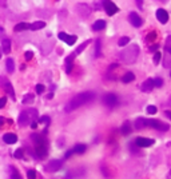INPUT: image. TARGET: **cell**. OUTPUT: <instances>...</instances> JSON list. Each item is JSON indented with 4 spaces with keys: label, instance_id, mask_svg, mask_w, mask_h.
I'll list each match as a JSON object with an SVG mask.
<instances>
[{
    "label": "cell",
    "instance_id": "obj_11",
    "mask_svg": "<svg viewBox=\"0 0 171 179\" xmlns=\"http://www.w3.org/2000/svg\"><path fill=\"white\" fill-rule=\"evenodd\" d=\"M63 166V162L59 161V159H54V161H49L46 165V171L48 172H56L59 171Z\"/></svg>",
    "mask_w": 171,
    "mask_h": 179
},
{
    "label": "cell",
    "instance_id": "obj_12",
    "mask_svg": "<svg viewBox=\"0 0 171 179\" xmlns=\"http://www.w3.org/2000/svg\"><path fill=\"white\" fill-rule=\"evenodd\" d=\"M58 38L60 39V40H64L68 46H74V44L76 43V40H78L76 35H68V33H64V32H59Z\"/></svg>",
    "mask_w": 171,
    "mask_h": 179
},
{
    "label": "cell",
    "instance_id": "obj_25",
    "mask_svg": "<svg viewBox=\"0 0 171 179\" xmlns=\"http://www.w3.org/2000/svg\"><path fill=\"white\" fill-rule=\"evenodd\" d=\"M135 128H138V130H143V128H146V119L144 118H138L137 120H135Z\"/></svg>",
    "mask_w": 171,
    "mask_h": 179
},
{
    "label": "cell",
    "instance_id": "obj_50",
    "mask_svg": "<svg viewBox=\"0 0 171 179\" xmlns=\"http://www.w3.org/2000/svg\"><path fill=\"white\" fill-rule=\"evenodd\" d=\"M3 122H4V118H3V116H0V126L3 124Z\"/></svg>",
    "mask_w": 171,
    "mask_h": 179
},
{
    "label": "cell",
    "instance_id": "obj_28",
    "mask_svg": "<svg viewBox=\"0 0 171 179\" xmlns=\"http://www.w3.org/2000/svg\"><path fill=\"white\" fill-rule=\"evenodd\" d=\"M135 79V75L132 72H127V74H124L123 78H122V82L123 83H130V82H132Z\"/></svg>",
    "mask_w": 171,
    "mask_h": 179
},
{
    "label": "cell",
    "instance_id": "obj_36",
    "mask_svg": "<svg viewBox=\"0 0 171 179\" xmlns=\"http://www.w3.org/2000/svg\"><path fill=\"white\" fill-rule=\"evenodd\" d=\"M160 59H162V54H160V51H155V55H154V63H155V64H158Z\"/></svg>",
    "mask_w": 171,
    "mask_h": 179
},
{
    "label": "cell",
    "instance_id": "obj_44",
    "mask_svg": "<svg viewBox=\"0 0 171 179\" xmlns=\"http://www.w3.org/2000/svg\"><path fill=\"white\" fill-rule=\"evenodd\" d=\"M72 154H75V151H74V148H71V150H68L67 152H66V155H64V159H68L70 156L72 155Z\"/></svg>",
    "mask_w": 171,
    "mask_h": 179
},
{
    "label": "cell",
    "instance_id": "obj_18",
    "mask_svg": "<svg viewBox=\"0 0 171 179\" xmlns=\"http://www.w3.org/2000/svg\"><path fill=\"white\" fill-rule=\"evenodd\" d=\"M140 90H142L143 92H151L154 90V80H153V79H147V80H144L142 83V86H140Z\"/></svg>",
    "mask_w": 171,
    "mask_h": 179
},
{
    "label": "cell",
    "instance_id": "obj_24",
    "mask_svg": "<svg viewBox=\"0 0 171 179\" xmlns=\"http://www.w3.org/2000/svg\"><path fill=\"white\" fill-rule=\"evenodd\" d=\"M6 67H7V71H8L9 74H12V72L15 71V63H13V59H12V58H7Z\"/></svg>",
    "mask_w": 171,
    "mask_h": 179
},
{
    "label": "cell",
    "instance_id": "obj_49",
    "mask_svg": "<svg viewBox=\"0 0 171 179\" xmlns=\"http://www.w3.org/2000/svg\"><path fill=\"white\" fill-rule=\"evenodd\" d=\"M3 33H4V29H3V27H2V26H0V36H2Z\"/></svg>",
    "mask_w": 171,
    "mask_h": 179
},
{
    "label": "cell",
    "instance_id": "obj_40",
    "mask_svg": "<svg viewBox=\"0 0 171 179\" xmlns=\"http://www.w3.org/2000/svg\"><path fill=\"white\" fill-rule=\"evenodd\" d=\"M23 155H24V151L22 150V148H19V150H16V151H15V154H13V156H15V158H18V159L23 158Z\"/></svg>",
    "mask_w": 171,
    "mask_h": 179
},
{
    "label": "cell",
    "instance_id": "obj_52",
    "mask_svg": "<svg viewBox=\"0 0 171 179\" xmlns=\"http://www.w3.org/2000/svg\"><path fill=\"white\" fill-rule=\"evenodd\" d=\"M2 55H3V54H2V49H0V59H2Z\"/></svg>",
    "mask_w": 171,
    "mask_h": 179
},
{
    "label": "cell",
    "instance_id": "obj_43",
    "mask_svg": "<svg viewBox=\"0 0 171 179\" xmlns=\"http://www.w3.org/2000/svg\"><path fill=\"white\" fill-rule=\"evenodd\" d=\"M6 103H7V99L6 98H0V108H3V107H6Z\"/></svg>",
    "mask_w": 171,
    "mask_h": 179
},
{
    "label": "cell",
    "instance_id": "obj_14",
    "mask_svg": "<svg viewBox=\"0 0 171 179\" xmlns=\"http://www.w3.org/2000/svg\"><path fill=\"white\" fill-rule=\"evenodd\" d=\"M128 22L131 23L134 27H140L143 24L142 19H140V16H139L137 12H131V13L128 15Z\"/></svg>",
    "mask_w": 171,
    "mask_h": 179
},
{
    "label": "cell",
    "instance_id": "obj_51",
    "mask_svg": "<svg viewBox=\"0 0 171 179\" xmlns=\"http://www.w3.org/2000/svg\"><path fill=\"white\" fill-rule=\"evenodd\" d=\"M166 116L170 118V116H171V112H170V111H166Z\"/></svg>",
    "mask_w": 171,
    "mask_h": 179
},
{
    "label": "cell",
    "instance_id": "obj_6",
    "mask_svg": "<svg viewBox=\"0 0 171 179\" xmlns=\"http://www.w3.org/2000/svg\"><path fill=\"white\" fill-rule=\"evenodd\" d=\"M75 11H76V13L82 19H87L90 15H91V7L86 3H78L76 6H75Z\"/></svg>",
    "mask_w": 171,
    "mask_h": 179
},
{
    "label": "cell",
    "instance_id": "obj_16",
    "mask_svg": "<svg viewBox=\"0 0 171 179\" xmlns=\"http://www.w3.org/2000/svg\"><path fill=\"white\" fill-rule=\"evenodd\" d=\"M76 58L74 55V54H71L70 56L66 58V60H64V66H66V72L67 74H71L72 72V68H74V59Z\"/></svg>",
    "mask_w": 171,
    "mask_h": 179
},
{
    "label": "cell",
    "instance_id": "obj_3",
    "mask_svg": "<svg viewBox=\"0 0 171 179\" xmlns=\"http://www.w3.org/2000/svg\"><path fill=\"white\" fill-rule=\"evenodd\" d=\"M31 139L34 142V150H35V154H36L38 158H44L47 155L48 152V145H47V141L46 138H43L42 135H39V134H34V135H31Z\"/></svg>",
    "mask_w": 171,
    "mask_h": 179
},
{
    "label": "cell",
    "instance_id": "obj_26",
    "mask_svg": "<svg viewBox=\"0 0 171 179\" xmlns=\"http://www.w3.org/2000/svg\"><path fill=\"white\" fill-rule=\"evenodd\" d=\"M120 131H122L123 135H128V134L131 132V124H130L128 120L123 123V126H122V128H120Z\"/></svg>",
    "mask_w": 171,
    "mask_h": 179
},
{
    "label": "cell",
    "instance_id": "obj_1",
    "mask_svg": "<svg viewBox=\"0 0 171 179\" xmlns=\"http://www.w3.org/2000/svg\"><path fill=\"white\" fill-rule=\"evenodd\" d=\"M95 92L92 91H86V92H80L78 95H75L72 99H70L67 102L66 107H64V111L66 112H72L75 110H78L79 107L84 106V104H87L90 102H92L95 99Z\"/></svg>",
    "mask_w": 171,
    "mask_h": 179
},
{
    "label": "cell",
    "instance_id": "obj_22",
    "mask_svg": "<svg viewBox=\"0 0 171 179\" xmlns=\"http://www.w3.org/2000/svg\"><path fill=\"white\" fill-rule=\"evenodd\" d=\"M104 28H106V22L102 20V19H100V20H96L92 26L94 31H102V29H104Z\"/></svg>",
    "mask_w": 171,
    "mask_h": 179
},
{
    "label": "cell",
    "instance_id": "obj_23",
    "mask_svg": "<svg viewBox=\"0 0 171 179\" xmlns=\"http://www.w3.org/2000/svg\"><path fill=\"white\" fill-rule=\"evenodd\" d=\"M9 174H11L9 179H22V175L16 170V167H13V166H9Z\"/></svg>",
    "mask_w": 171,
    "mask_h": 179
},
{
    "label": "cell",
    "instance_id": "obj_9",
    "mask_svg": "<svg viewBox=\"0 0 171 179\" xmlns=\"http://www.w3.org/2000/svg\"><path fill=\"white\" fill-rule=\"evenodd\" d=\"M103 103L106 104L107 107L110 108H114V107H117V104L119 103V99H118V95H115V94L112 92H108V94H106L104 98H103Z\"/></svg>",
    "mask_w": 171,
    "mask_h": 179
},
{
    "label": "cell",
    "instance_id": "obj_38",
    "mask_svg": "<svg viewBox=\"0 0 171 179\" xmlns=\"http://www.w3.org/2000/svg\"><path fill=\"white\" fill-rule=\"evenodd\" d=\"M27 178L28 179H36V171H35V170H28L27 171Z\"/></svg>",
    "mask_w": 171,
    "mask_h": 179
},
{
    "label": "cell",
    "instance_id": "obj_37",
    "mask_svg": "<svg viewBox=\"0 0 171 179\" xmlns=\"http://www.w3.org/2000/svg\"><path fill=\"white\" fill-rule=\"evenodd\" d=\"M155 38H157V32H154V31H153L151 33H148V35H147V38H146V40L151 43V42H154V40H155Z\"/></svg>",
    "mask_w": 171,
    "mask_h": 179
},
{
    "label": "cell",
    "instance_id": "obj_33",
    "mask_svg": "<svg viewBox=\"0 0 171 179\" xmlns=\"http://www.w3.org/2000/svg\"><path fill=\"white\" fill-rule=\"evenodd\" d=\"M130 43V38L128 36H123V38H120L119 39V42H118V44L120 47H123V46H126V44H128Z\"/></svg>",
    "mask_w": 171,
    "mask_h": 179
},
{
    "label": "cell",
    "instance_id": "obj_42",
    "mask_svg": "<svg viewBox=\"0 0 171 179\" xmlns=\"http://www.w3.org/2000/svg\"><path fill=\"white\" fill-rule=\"evenodd\" d=\"M24 56H26V60H31V59L34 58V52L32 51H27Z\"/></svg>",
    "mask_w": 171,
    "mask_h": 179
},
{
    "label": "cell",
    "instance_id": "obj_13",
    "mask_svg": "<svg viewBox=\"0 0 171 179\" xmlns=\"http://www.w3.org/2000/svg\"><path fill=\"white\" fill-rule=\"evenodd\" d=\"M135 145H137L138 147H148V146H153L154 145V139L139 136V138L135 139Z\"/></svg>",
    "mask_w": 171,
    "mask_h": 179
},
{
    "label": "cell",
    "instance_id": "obj_35",
    "mask_svg": "<svg viewBox=\"0 0 171 179\" xmlns=\"http://www.w3.org/2000/svg\"><path fill=\"white\" fill-rule=\"evenodd\" d=\"M39 122L42 123V124L44 123L46 126H48V124L51 123V119H49V116H42V118H39Z\"/></svg>",
    "mask_w": 171,
    "mask_h": 179
},
{
    "label": "cell",
    "instance_id": "obj_27",
    "mask_svg": "<svg viewBox=\"0 0 171 179\" xmlns=\"http://www.w3.org/2000/svg\"><path fill=\"white\" fill-rule=\"evenodd\" d=\"M102 55V43H100V39H96L95 42V56L99 58Z\"/></svg>",
    "mask_w": 171,
    "mask_h": 179
},
{
    "label": "cell",
    "instance_id": "obj_19",
    "mask_svg": "<svg viewBox=\"0 0 171 179\" xmlns=\"http://www.w3.org/2000/svg\"><path fill=\"white\" fill-rule=\"evenodd\" d=\"M90 43H91V39H88V40H86L84 43H82V44H80V46H79V47H78L76 49H75V51H74L72 54H74V55H75V56H78V55H80V54H82V52L84 51V49H86V48H87V47H88V44H90Z\"/></svg>",
    "mask_w": 171,
    "mask_h": 179
},
{
    "label": "cell",
    "instance_id": "obj_5",
    "mask_svg": "<svg viewBox=\"0 0 171 179\" xmlns=\"http://www.w3.org/2000/svg\"><path fill=\"white\" fill-rule=\"evenodd\" d=\"M146 127H151V128H157L159 131H168L170 126L167 123H163L157 119H146Z\"/></svg>",
    "mask_w": 171,
    "mask_h": 179
},
{
    "label": "cell",
    "instance_id": "obj_17",
    "mask_svg": "<svg viewBox=\"0 0 171 179\" xmlns=\"http://www.w3.org/2000/svg\"><path fill=\"white\" fill-rule=\"evenodd\" d=\"M3 141H4V143H7V145H15V143L18 142V136L12 132H7L3 135Z\"/></svg>",
    "mask_w": 171,
    "mask_h": 179
},
{
    "label": "cell",
    "instance_id": "obj_34",
    "mask_svg": "<svg viewBox=\"0 0 171 179\" xmlns=\"http://www.w3.org/2000/svg\"><path fill=\"white\" fill-rule=\"evenodd\" d=\"M153 80H154V87L160 88L163 86V79L162 78H155V79H153Z\"/></svg>",
    "mask_w": 171,
    "mask_h": 179
},
{
    "label": "cell",
    "instance_id": "obj_45",
    "mask_svg": "<svg viewBox=\"0 0 171 179\" xmlns=\"http://www.w3.org/2000/svg\"><path fill=\"white\" fill-rule=\"evenodd\" d=\"M75 178V174L72 172V171H70L68 174H67V175H66V178H64V179H74Z\"/></svg>",
    "mask_w": 171,
    "mask_h": 179
},
{
    "label": "cell",
    "instance_id": "obj_10",
    "mask_svg": "<svg viewBox=\"0 0 171 179\" xmlns=\"http://www.w3.org/2000/svg\"><path fill=\"white\" fill-rule=\"evenodd\" d=\"M102 4H103V9L106 11V13L110 15V16H112V15H115L118 11H119V8L115 6V4L111 2V0H102Z\"/></svg>",
    "mask_w": 171,
    "mask_h": 179
},
{
    "label": "cell",
    "instance_id": "obj_48",
    "mask_svg": "<svg viewBox=\"0 0 171 179\" xmlns=\"http://www.w3.org/2000/svg\"><path fill=\"white\" fill-rule=\"evenodd\" d=\"M31 127H32V128H36V122H32V123H31Z\"/></svg>",
    "mask_w": 171,
    "mask_h": 179
},
{
    "label": "cell",
    "instance_id": "obj_41",
    "mask_svg": "<svg viewBox=\"0 0 171 179\" xmlns=\"http://www.w3.org/2000/svg\"><path fill=\"white\" fill-rule=\"evenodd\" d=\"M44 90H46V87H44L43 84H38V86H36V92L38 94H43Z\"/></svg>",
    "mask_w": 171,
    "mask_h": 179
},
{
    "label": "cell",
    "instance_id": "obj_8",
    "mask_svg": "<svg viewBox=\"0 0 171 179\" xmlns=\"http://www.w3.org/2000/svg\"><path fill=\"white\" fill-rule=\"evenodd\" d=\"M0 86H2V88L8 94V95H11L12 99H15V90L12 87V83L9 82L6 76H0Z\"/></svg>",
    "mask_w": 171,
    "mask_h": 179
},
{
    "label": "cell",
    "instance_id": "obj_7",
    "mask_svg": "<svg viewBox=\"0 0 171 179\" xmlns=\"http://www.w3.org/2000/svg\"><path fill=\"white\" fill-rule=\"evenodd\" d=\"M170 46H171V36H167V39H166V46H164V59H163V66L166 68H170V66H171V49H170Z\"/></svg>",
    "mask_w": 171,
    "mask_h": 179
},
{
    "label": "cell",
    "instance_id": "obj_47",
    "mask_svg": "<svg viewBox=\"0 0 171 179\" xmlns=\"http://www.w3.org/2000/svg\"><path fill=\"white\" fill-rule=\"evenodd\" d=\"M157 48H158V44H155V46L150 47V51H157Z\"/></svg>",
    "mask_w": 171,
    "mask_h": 179
},
{
    "label": "cell",
    "instance_id": "obj_29",
    "mask_svg": "<svg viewBox=\"0 0 171 179\" xmlns=\"http://www.w3.org/2000/svg\"><path fill=\"white\" fill-rule=\"evenodd\" d=\"M54 47V44L52 43H43V46H42V51L44 55H47V54L51 52V49Z\"/></svg>",
    "mask_w": 171,
    "mask_h": 179
},
{
    "label": "cell",
    "instance_id": "obj_31",
    "mask_svg": "<svg viewBox=\"0 0 171 179\" xmlns=\"http://www.w3.org/2000/svg\"><path fill=\"white\" fill-rule=\"evenodd\" d=\"M86 150H87V146H86V145H82V143H80V145H76V146L74 147L75 154H84Z\"/></svg>",
    "mask_w": 171,
    "mask_h": 179
},
{
    "label": "cell",
    "instance_id": "obj_39",
    "mask_svg": "<svg viewBox=\"0 0 171 179\" xmlns=\"http://www.w3.org/2000/svg\"><path fill=\"white\" fill-rule=\"evenodd\" d=\"M146 111H147V114H150V115H154V114H157V107H155V106H148Z\"/></svg>",
    "mask_w": 171,
    "mask_h": 179
},
{
    "label": "cell",
    "instance_id": "obj_4",
    "mask_svg": "<svg viewBox=\"0 0 171 179\" xmlns=\"http://www.w3.org/2000/svg\"><path fill=\"white\" fill-rule=\"evenodd\" d=\"M38 118H39V114H38L36 108H28V110H24L20 112L18 123L20 127H27L28 124H31L32 122H36Z\"/></svg>",
    "mask_w": 171,
    "mask_h": 179
},
{
    "label": "cell",
    "instance_id": "obj_20",
    "mask_svg": "<svg viewBox=\"0 0 171 179\" xmlns=\"http://www.w3.org/2000/svg\"><path fill=\"white\" fill-rule=\"evenodd\" d=\"M2 51L4 54H9L11 52V40L9 39H3V42H2Z\"/></svg>",
    "mask_w": 171,
    "mask_h": 179
},
{
    "label": "cell",
    "instance_id": "obj_46",
    "mask_svg": "<svg viewBox=\"0 0 171 179\" xmlns=\"http://www.w3.org/2000/svg\"><path fill=\"white\" fill-rule=\"evenodd\" d=\"M137 6L139 7V9L143 8V0H137Z\"/></svg>",
    "mask_w": 171,
    "mask_h": 179
},
{
    "label": "cell",
    "instance_id": "obj_2",
    "mask_svg": "<svg viewBox=\"0 0 171 179\" xmlns=\"http://www.w3.org/2000/svg\"><path fill=\"white\" fill-rule=\"evenodd\" d=\"M140 54V48L137 44H131L127 48H124L123 51L119 52V59L126 64H134L137 62V59Z\"/></svg>",
    "mask_w": 171,
    "mask_h": 179
},
{
    "label": "cell",
    "instance_id": "obj_30",
    "mask_svg": "<svg viewBox=\"0 0 171 179\" xmlns=\"http://www.w3.org/2000/svg\"><path fill=\"white\" fill-rule=\"evenodd\" d=\"M24 29H29V24L28 23H19L15 26V31L20 32V31H24Z\"/></svg>",
    "mask_w": 171,
    "mask_h": 179
},
{
    "label": "cell",
    "instance_id": "obj_21",
    "mask_svg": "<svg viewBox=\"0 0 171 179\" xmlns=\"http://www.w3.org/2000/svg\"><path fill=\"white\" fill-rule=\"evenodd\" d=\"M44 27H46V22H42V20L29 24V29H32V31H38V29H42Z\"/></svg>",
    "mask_w": 171,
    "mask_h": 179
},
{
    "label": "cell",
    "instance_id": "obj_32",
    "mask_svg": "<svg viewBox=\"0 0 171 179\" xmlns=\"http://www.w3.org/2000/svg\"><path fill=\"white\" fill-rule=\"evenodd\" d=\"M34 100H35V96L32 95V94H27V95L23 98L22 102H23V104H32Z\"/></svg>",
    "mask_w": 171,
    "mask_h": 179
},
{
    "label": "cell",
    "instance_id": "obj_15",
    "mask_svg": "<svg viewBox=\"0 0 171 179\" xmlns=\"http://www.w3.org/2000/svg\"><path fill=\"white\" fill-rule=\"evenodd\" d=\"M157 19L162 24H166V23L168 22V13H167V11L163 9V8H159L158 11H157Z\"/></svg>",
    "mask_w": 171,
    "mask_h": 179
}]
</instances>
